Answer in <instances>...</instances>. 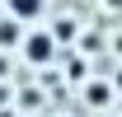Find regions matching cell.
<instances>
[{"mask_svg": "<svg viewBox=\"0 0 122 117\" xmlns=\"http://www.w3.org/2000/svg\"><path fill=\"white\" fill-rule=\"evenodd\" d=\"M24 56H28V66H52L56 61V42H52V33L47 28H33V33H24Z\"/></svg>", "mask_w": 122, "mask_h": 117, "instance_id": "cell-1", "label": "cell"}, {"mask_svg": "<svg viewBox=\"0 0 122 117\" xmlns=\"http://www.w3.org/2000/svg\"><path fill=\"white\" fill-rule=\"evenodd\" d=\"M5 10H10L14 24H28V19H38L47 10V0H5Z\"/></svg>", "mask_w": 122, "mask_h": 117, "instance_id": "cell-2", "label": "cell"}, {"mask_svg": "<svg viewBox=\"0 0 122 117\" xmlns=\"http://www.w3.org/2000/svg\"><path fill=\"white\" fill-rule=\"evenodd\" d=\"M85 103H89V108H108V103H113V84H103V80H85Z\"/></svg>", "mask_w": 122, "mask_h": 117, "instance_id": "cell-3", "label": "cell"}, {"mask_svg": "<svg viewBox=\"0 0 122 117\" xmlns=\"http://www.w3.org/2000/svg\"><path fill=\"white\" fill-rule=\"evenodd\" d=\"M24 42V28H19L14 19H5V24H0V47H19Z\"/></svg>", "mask_w": 122, "mask_h": 117, "instance_id": "cell-4", "label": "cell"}, {"mask_svg": "<svg viewBox=\"0 0 122 117\" xmlns=\"http://www.w3.org/2000/svg\"><path fill=\"white\" fill-rule=\"evenodd\" d=\"M66 38H75V24L71 19H61L56 28H52V42H66Z\"/></svg>", "mask_w": 122, "mask_h": 117, "instance_id": "cell-5", "label": "cell"}, {"mask_svg": "<svg viewBox=\"0 0 122 117\" xmlns=\"http://www.w3.org/2000/svg\"><path fill=\"white\" fill-rule=\"evenodd\" d=\"M0 117H14V108H0Z\"/></svg>", "mask_w": 122, "mask_h": 117, "instance_id": "cell-6", "label": "cell"}, {"mask_svg": "<svg viewBox=\"0 0 122 117\" xmlns=\"http://www.w3.org/2000/svg\"><path fill=\"white\" fill-rule=\"evenodd\" d=\"M113 84H117V89H122V70H117V75H113Z\"/></svg>", "mask_w": 122, "mask_h": 117, "instance_id": "cell-7", "label": "cell"}, {"mask_svg": "<svg viewBox=\"0 0 122 117\" xmlns=\"http://www.w3.org/2000/svg\"><path fill=\"white\" fill-rule=\"evenodd\" d=\"M117 108H122V98H117Z\"/></svg>", "mask_w": 122, "mask_h": 117, "instance_id": "cell-8", "label": "cell"}]
</instances>
